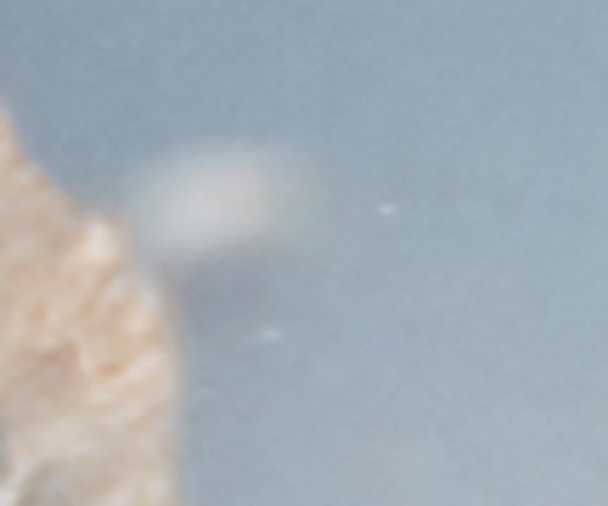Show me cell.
Here are the masks:
<instances>
[{
	"label": "cell",
	"instance_id": "7a4b0ae2",
	"mask_svg": "<svg viewBox=\"0 0 608 506\" xmlns=\"http://www.w3.org/2000/svg\"><path fill=\"white\" fill-rule=\"evenodd\" d=\"M96 259H113V231H107V225H91L85 243H80V254H73L68 264H96Z\"/></svg>",
	"mask_w": 608,
	"mask_h": 506
},
{
	"label": "cell",
	"instance_id": "3957f363",
	"mask_svg": "<svg viewBox=\"0 0 608 506\" xmlns=\"http://www.w3.org/2000/svg\"><path fill=\"white\" fill-rule=\"evenodd\" d=\"M152 321H159V293H152V287H141V293H136V309L125 316V332H130V338H141Z\"/></svg>",
	"mask_w": 608,
	"mask_h": 506
},
{
	"label": "cell",
	"instance_id": "5b68a950",
	"mask_svg": "<svg viewBox=\"0 0 608 506\" xmlns=\"http://www.w3.org/2000/svg\"><path fill=\"white\" fill-rule=\"evenodd\" d=\"M7 158H12V146H7V141H0V175H7Z\"/></svg>",
	"mask_w": 608,
	"mask_h": 506
},
{
	"label": "cell",
	"instance_id": "6da1fadb",
	"mask_svg": "<svg viewBox=\"0 0 608 506\" xmlns=\"http://www.w3.org/2000/svg\"><path fill=\"white\" fill-rule=\"evenodd\" d=\"M164 372H169V355H164V349H141V355H136L119 377H96V383H91V405L119 400V395H130V388H141L147 377H164Z\"/></svg>",
	"mask_w": 608,
	"mask_h": 506
},
{
	"label": "cell",
	"instance_id": "277c9868",
	"mask_svg": "<svg viewBox=\"0 0 608 506\" xmlns=\"http://www.w3.org/2000/svg\"><path fill=\"white\" fill-rule=\"evenodd\" d=\"M46 445H62V450H91L96 439L85 434V427H73V422H68V427L57 422V427H46Z\"/></svg>",
	"mask_w": 608,
	"mask_h": 506
},
{
	"label": "cell",
	"instance_id": "8992f818",
	"mask_svg": "<svg viewBox=\"0 0 608 506\" xmlns=\"http://www.w3.org/2000/svg\"><path fill=\"white\" fill-rule=\"evenodd\" d=\"M0 130H7V113H0Z\"/></svg>",
	"mask_w": 608,
	"mask_h": 506
}]
</instances>
